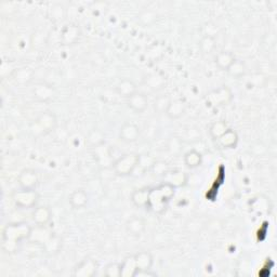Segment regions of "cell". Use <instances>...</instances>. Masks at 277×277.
<instances>
[{
  "mask_svg": "<svg viewBox=\"0 0 277 277\" xmlns=\"http://www.w3.org/2000/svg\"><path fill=\"white\" fill-rule=\"evenodd\" d=\"M104 275L106 277H122L121 262H112L107 264L104 269Z\"/></svg>",
  "mask_w": 277,
  "mask_h": 277,
  "instance_id": "34",
  "label": "cell"
},
{
  "mask_svg": "<svg viewBox=\"0 0 277 277\" xmlns=\"http://www.w3.org/2000/svg\"><path fill=\"white\" fill-rule=\"evenodd\" d=\"M233 92L228 86H221L218 89H213L206 95V102L210 107L219 108L230 104L233 100Z\"/></svg>",
  "mask_w": 277,
  "mask_h": 277,
  "instance_id": "7",
  "label": "cell"
},
{
  "mask_svg": "<svg viewBox=\"0 0 277 277\" xmlns=\"http://www.w3.org/2000/svg\"><path fill=\"white\" fill-rule=\"evenodd\" d=\"M187 113V104L180 99H172L165 112L168 118L172 120L180 119Z\"/></svg>",
  "mask_w": 277,
  "mask_h": 277,
  "instance_id": "16",
  "label": "cell"
},
{
  "mask_svg": "<svg viewBox=\"0 0 277 277\" xmlns=\"http://www.w3.org/2000/svg\"><path fill=\"white\" fill-rule=\"evenodd\" d=\"M17 182L20 188L22 189H36L39 182L38 173L35 169L32 168H25L19 174Z\"/></svg>",
  "mask_w": 277,
  "mask_h": 277,
  "instance_id": "12",
  "label": "cell"
},
{
  "mask_svg": "<svg viewBox=\"0 0 277 277\" xmlns=\"http://www.w3.org/2000/svg\"><path fill=\"white\" fill-rule=\"evenodd\" d=\"M99 269V264L94 258H86L79 262L74 269L75 277H94Z\"/></svg>",
  "mask_w": 277,
  "mask_h": 277,
  "instance_id": "10",
  "label": "cell"
},
{
  "mask_svg": "<svg viewBox=\"0 0 277 277\" xmlns=\"http://www.w3.org/2000/svg\"><path fill=\"white\" fill-rule=\"evenodd\" d=\"M32 228L26 222L9 223L3 230V249L6 252L12 253L17 250L21 242L28 239Z\"/></svg>",
  "mask_w": 277,
  "mask_h": 277,
  "instance_id": "1",
  "label": "cell"
},
{
  "mask_svg": "<svg viewBox=\"0 0 277 277\" xmlns=\"http://www.w3.org/2000/svg\"><path fill=\"white\" fill-rule=\"evenodd\" d=\"M174 193H176V189L166 182H161L158 186L151 188L147 209L157 214L163 213L168 208Z\"/></svg>",
  "mask_w": 277,
  "mask_h": 277,
  "instance_id": "3",
  "label": "cell"
},
{
  "mask_svg": "<svg viewBox=\"0 0 277 277\" xmlns=\"http://www.w3.org/2000/svg\"><path fill=\"white\" fill-rule=\"evenodd\" d=\"M52 219V211L48 206H36L32 211V220L36 225H48Z\"/></svg>",
  "mask_w": 277,
  "mask_h": 277,
  "instance_id": "18",
  "label": "cell"
},
{
  "mask_svg": "<svg viewBox=\"0 0 277 277\" xmlns=\"http://www.w3.org/2000/svg\"><path fill=\"white\" fill-rule=\"evenodd\" d=\"M161 179L162 182L170 184L171 187L177 190L187 186V183L189 181V176L187 172H184L180 169H173V170L169 169L165 174H163V177Z\"/></svg>",
  "mask_w": 277,
  "mask_h": 277,
  "instance_id": "9",
  "label": "cell"
},
{
  "mask_svg": "<svg viewBox=\"0 0 277 277\" xmlns=\"http://www.w3.org/2000/svg\"><path fill=\"white\" fill-rule=\"evenodd\" d=\"M12 200L19 208L34 209L39 200V194L36 189L30 190L20 188L12 193Z\"/></svg>",
  "mask_w": 277,
  "mask_h": 277,
  "instance_id": "6",
  "label": "cell"
},
{
  "mask_svg": "<svg viewBox=\"0 0 277 277\" xmlns=\"http://www.w3.org/2000/svg\"><path fill=\"white\" fill-rule=\"evenodd\" d=\"M144 84L152 91H160L167 85V80L161 74L153 73L144 78Z\"/></svg>",
  "mask_w": 277,
  "mask_h": 277,
  "instance_id": "25",
  "label": "cell"
},
{
  "mask_svg": "<svg viewBox=\"0 0 277 277\" xmlns=\"http://www.w3.org/2000/svg\"><path fill=\"white\" fill-rule=\"evenodd\" d=\"M246 71H247V67H246L244 61L239 59H235V61L232 63L227 73L233 78L238 79L246 75Z\"/></svg>",
  "mask_w": 277,
  "mask_h": 277,
  "instance_id": "29",
  "label": "cell"
},
{
  "mask_svg": "<svg viewBox=\"0 0 277 277\" xmlns=\"http://www.w3.org/2000/svg\"><path fill=\"white\" fill-rule=\"evenodd\" d=\"M58 126V117L53 112L46 110L38 115L29 125V131L36 138L48 135Z\"/></svg>",
  "mask_w": 277,
  "mask_h": 277,
  "instance_id": "4",
  "label": "cell"
},
{
  "mask_svg": "<svg viewBox=\"0 0 277 277\" xmlns=\"http://www.w3.org/2000/svg\"><path fill=\"white\" fill-rule=\"evenodd\" d=\"M28 241L40 246L48 254H56L62 248V239L51 232L47 225H35V228H32Z\"/></svg>",
  "mask_w": 277,
  "mask_h": 277,
  "instance_id": "2",
  "label": "cell"
},
{
  "mask_svg": "<svg viewBox=\"0 0 277 277\" xmlns=\"http://www.w3.org/2000/svg\"><path fill=\"white\" fill-rule=\"evenodd\" d=\"M145 220L139 217H133L129 219L126 223V231L129 235L133 236V237H140V236L145 232Z\"/></svg>",
  "mask_w": 277,
  "mask_h": 277,
  "instance_id": "20",
  "label": "cell"
},
{
  "mask_svg": "<svg viewBox=\"0 0 277 277\" xmlns=\"http://www.w3.org/2000/svg\"><path fill=\"white\" fill-rule=\"evenodd\" d=\"M235 56L229 50H222L219 51L218 53L214 56V64L220 70L228 71L232 63L235 61Z\"/></svg>",
  "mask_w": 277,
  "mask_h": 277,
  "instance_id": "19",
  "label": "cell"
},
{
  "mask_svg": "<svg viewBox=\"0 0 277 277\" xmlns=\"http://www.w3.org/2000/svg\"><path fill=\"white\" fill-rule=\"evenodd\" d=\"M88 202H89V195L83 189H78L74 191L68 197V204L73 209H83L87 206Z\"/></svg>",
  "mask_w": 277,
  "mask_h": 277,
  "instance_id": "17",
  "label": "cell"
},
{
  "mask_svg": "<svg viewBox=\"0 0 277 277\" xmlns=\"http://www.w3.org/2000/svg\"><path fill=\"white\" fill-rule=\"evenodd\" d=\"M121 270H122V277H132L133 273L137 270L135 256H133V254L126 256L124 261L121 262Z\"/></svg>",
  "mask_w": 277,
  "mask_h": 277,
  "instance_id": "30",
  "label": "cell"
},
{
  "mask_svg": "<svg viewBox=\"0 0 277 277\" xmlns=\"http://www.w3.org/2000/svg\"><path fill=\"white\" fill-rule=\"evenodd\" d=\"M150 192H151V188H141V189L133 191L130 197L132 204L138 208L147 209Z\"/></svg>",
  "mask_w": 277,
  "mask_h": 277,
  "instance_id": "21",
  "label": "cell"
},
{
  "mask_svg": "<svg viewBox=\"0 0 277 277\" xmlns=\"http://www.w3.org/2000/svg\"><path fill=\"white\" fill-rule=\"evenodd\" d=\"M35 71L30 67H21L15 69L12 74V78L19 85H28L32 83Z\"/></svg>",
  "mask_w": 277,
  "mask_h": 277,
  "instance_id": "24",
  "label": "cell"
},
{
  "mask_svg": "<svg viewBox=\"0 0 277 277\" xmlns=\"http://www.w3.org/2000/svg\"><path fill=\"white\" fill-rule=\"evenodd\" d=\"M126 103L132 112L137 113V114H142L149 107V98L144 92L137 91L128 99H126Z\"/></svg>",
  "mask_w": 277,
  "mask_h": 277,
  "instance_id": "8",
  "label": "cell"
},
{
  "mask_svg": "<svg viewBox=\"0 0 277 277\" xmlns=\"http://www.w3.org/2000/svg\"><path fill=\"white\" fill-rule=\"evenodd\" d=\"M229 128L230 127L228 125V122L225 120H223V119L215 120L208 128L209 136L213 141H217Z\"/></svg>",
  "mask_w": 277,
  "mask_h": 277,
  "instance_id": "27",
  "label": "cell"
},
{
  "mask_svg": "<svg viewBox=\"0 0 277 277\" xmlns=\"http://www.w3.org/2000/svg\"><path fill=\"white\" fill-rule=\"evenodd\" d=\"M202 160H204L202 154L195 149L188 151L183 156L184 165H186V167H188L189 169L198 168L199 166H201Z\"/></svg>",
  "mask_w": 277,
  "mask_h": 277,
  "instance_id": "23",
  "label": "cell"
},
{
  "mask_svg": "<svg viewBox=\"0 0 277 277\" xmlns=\"http://www.w3.org/2000/svg\"><path fill=\"white\" fill-rule=\"evenodd\" d=\"M138 89H137V85L133 83L132 80L130 79H121L119 83L116 85V92L117 95L125 98V99H128L130 96H132L135 92H137Z\"/></svg>",
  "mask_w": 277,
  "mask_h": 277,
  "instance_id": "26",
  "label": "cell"
},
{
  "mask_svg": "<svg viewBox=\"0 0 277 277\" xmlns=\"http://www.w3.org/2000/svg\"><path fill=\"white\" fill-rule=\"evenodd\" d=\"M215 142H217L218 145L223 150L235 149L239 142L238 133L236 132V130L229 128Z\"/></svg>",
  "mask_w": 277,
  "mask_h": 277,
  "instance_id": "15",
  "label": "cell"
},
{
  "mask_svg": "<svg viewBox=\"0 0 277 277\" xmlns=\"http://www.w3.org/2000/svg\"><path fill=\"white\" fill-rule=\"evenodd\" d=\"M172 98H170L168 95L157 97L155 101H154V109H155V112L157 113H163V114H165V112Z\"/></svg>",
  "mask_w": 277,
  "mask_h": 277,
  "instance_id": "33",
  "label": "cell"
},
{
  "mask_svg": "<svg viewBox=\"0 0 277 277\" xmlns=\"http://www.w3.org/2000/svg\"><path fill=\"white\" fill-rule=\"evenodd\" d=\"M119 139L125 143H135L141 136L140 127L135 122H125L119 129Z\"/></svg>",
  "mask_w": 277,
  "mask_h": 277,
  "instance_id": "11",
  "label": "cell"
},
{
  "mask_svg": "<svg viewBox=\"0 0 277 277\" xmlns=\"http://www.w3.org/2000/svg\"><path fill=\"white\" fill-rule=\"evenodd\" d=\"M136 261L137 270H152V266L154 264V258L153 254L147 250H141L138 251L136 254H133Z\"/></svg>",
  "mask_w": 277,
  "mask_h": 277,
  "instance_id": "22",
  "label": "cell"
},
{
  "mask_svg": "<svg viewBox=\"0 0 277 277\" xmlns=\"http://www.w3.org/2000/svg\"><path fill=\"white\" fill-rule=\"evenodd\" d=\"M81 36L80 27L76 24H67L61 32V42L64 46H73L77 44Z\"/></svg>",
  "mask_w": 277,
  "mask_h": 277,
  "instance_id": "14",
  "label": "cell"
},
{
  "mask_svg": "<svg viewBox=\"0 0 277 277\" xmlns=\"http://www.w3.org/2000/svg\"><path fill=\"white\" fill-rule=\"evenodd\" d=\"M87 141L91 146H94V147L100 146L101 144H103V142H104L103 132L100 131L99 129H94L89 133Z\"/></svg>",
  "mask_w": 277,
  "mask_h": 277,
  "instance_id": "32",
  "label": "cell"
},
{
  "mask_svg": "<svg viewBox=\"0 0 277 277\" xmlns=\"http://www.w3.org/2000/svg\"><path fill=\"white\" fill-rule=\"evenodd\" d=\"M32 95L38 102H49L53 99L56 90L48 83H37L32 88Z\"/></svg>",
  "mask_w": 277,
  "mask_h": 277,
  "instance_id": "13",
  "label": "cell"
},
{
  "mask_svg": "<svg viewBox=\"0 0 277 277\" xmlns=\"http://www.w3.org/2000/svg\"><path fill=\"white\" fill-rule=\"evenodd\" d=\"M198 47L201 51V53L207 56V54H212L215 49H217V42H215V38L211 35H205L198 44Z\"/></svg>",
  "mask_w": 277,
  "mask_h": 277,
  "instance_id": "28",
  "label": "cell"
},
{
  "mask_svg": "<svg viewBox=\"0 0 277 277\" xmlns=\"http://www.w3.org/2000/svg\"><path fill=\"white\" fill-rule=\"evenodd\" d=\"M150 170L154 174V176L162 178L163 174H165L169 170V167H168L166 161L154 160L153 163H152V166L150 167Z\"/></svg>",
  "mask_w": 277,
  "mask_h": 277,
  "instance_id": "31",
  "label": "cell"
},
{
  "mask_svg": "<svg viewBox=\"0 0 277 277\" xmlns=\"http://www.w3.org/2000/svg\"><path fill=\"white\" fill-rule=\"evenodd\" d=\"M141 155L136 153H126L116 158L112 162V168L115 174L121 178L131 176L135 172L137 167H139Z\"/></svg>",
  "mask_w": 277,
  "mask_h": 277,
  "instance_id": "5",
  "label": "cell"
},
{
  "mask_svg": "<svg viewBox=\"0 0 277 277\" xmlns=\"http://www.w3.org/2000/svg\"><path fill=\"white\" fill-rule=\"evenodd\" d=\"M157 273L153 272L152 270H140L133 273L132 277H156Z\"/></svg>",
  "mask_w": 277,
  "mask_h": 277,
  "instance_id": "35",
  "label": "cell"
}]
</instances>
